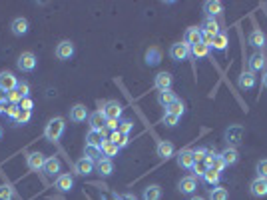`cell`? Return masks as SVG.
<instances>
[{"mask_svg":"<svg viewBox=\"0 0 267 200\" xmlns=\"http://www.w3.org/2000/svg\"><path fill=\"white\" fill-rule=\"evenodd\" d=\"M64 130H66L64 118H62V116H54V118L50 120V122L46 124V128H44V138L50 140V142H56V140L62 138Z\"/></svg>","mask_w":267,"mask_h":200,"instance_id":"6da1fadb","label":"cell"},{"mask_svg":"<svg viewBox=\"0 0 267 200\" xmlns=\"http://www.w3.org/2000/svg\"><path fill=\"white\" fill-rule=\"evenodd\" d=\"M225 140H227V146H233L237 148L241 142H243V126L241 124H233L225 130Z\"/></svg>","mask_w":267,"mask_h":200,"instance_id":"7a4b0ae2","label":"cell"},{"mask_svg":"<svg viewBox=\"0 0 267 200\" xmlns=\"http://www.w3.org/2000/svg\"><path fill=\"white\" fill-rule=\"evenodd\" d=\"M190 54H192V48H190L186 42H176V44H172V48H170V56H172V60H176V62L188 60Z\"/></svg>","mask_w":267,"mask_h":200,"instance_id":"3957f363","label":"cell"},{"mask_svg":"<svg viewBox=\"0 0 267 200\" xmlns=\"http://www.w3.org/2000/svg\"><path fill=\"white\" fill-rule=\"evenodd\" d=\"M102 112L106 116V120H118L122 116V104L118 100H108V102H104V106H102Z\"/></svg>","mask_w":267,"mask_h":200,"instance_id":"277c9868","label":"cell"},{"mask_svg":"<svg viewBox=\"0 0 267 200\" xmlns=\"http://www.w3.org/2000/svg\"><path fill=\"white\" fill-rule=\"evenodd\" d=\"M16 66H18V70H22V72H32L36 68V56L32 52H22L18 56V60H16Z\"/></svg>","mask_w":267,"mask_h":200,"instance_id":"5b68a950","label":"cell"},{"mask_svg":"<svg viewBox=\"0 0 267 200\" xmlns=\"http://www.w3.org/2000/svg\"><path fill=\"white\" fill-rule=\"evenodd\" d=\"M54 54H56L58 60H70V58L74 56V42H70V40L58 42V46H56V50H54Z\"/></svg>","mask_w":267,"mask_h":200,"instance_id":"8992f818","label":"cell"},{"mask_svg":"<svg viewBox=\"0 0 267 200\" xmlns=\"http://www.w3.org/2000/svg\"><path fill=\"white\" fill-rule=\"evenodd\" d=\"M176 160H178V166H179V168L192 170V166L195 164L193 150H190V148H183V150H179V154L176 156Z\"/></svg>","mask_w":267,"mask_h":200,"instance_id":"52a82bcc","label":"cell"},{"mask_svg":"<svg viewBox=\"0 0 267 200\" xmlns=\"http://www.w3.org/2000/svg\"><path fill=\"white\" fill-rule=\"evenodd\" d=\"M267 68V58L263 52H253L252 56H249V70H252L253 74L255 72H265Z\"/></svg>","mask_w":267,"mask_h":200,"instance_id":"ba28073f","label":"cell"},{"mask_svg":"<svg viewBox=\"0 0 267 200\" xmlns=\"http://www.w3.org/2000/svg\"><path fill=\"white\" fill-rule=\"evenodd\" d=\"M156 154H158V158H162V160H170V158L176 154V148H174V144H172L170 140H160V142L156 144Z\"/></svg>","mask_w":267,"mask_h":200,"instance_id":"9c48e42d","label":"cell"},{"mask_svg":"<svg viewBox=\"0 0 267 200\" xmlns=\"http://www.w3.org/2000/svg\"><path fill=\"white\" fill-rule=\"evenodd\" d=\"M94 168H96V164L84 156V158L76 160V164H74V174H78V176H88V174L94 172Z\"/></svg>","mask_w":267,"mask_h":200,"instance_id":"30bf717a","label":"cell"},{"mask_svg":"<svg viewBox=\"0 0 267 200\" xmlns=\"http://www.w3.org/2000/svg\"><path fill=\"white\" fill-rule=\"evenodd\" d=\"M88 124H90V130H98V132H102L106 128V116L102 110H96L88 116Z\"/></svg>","mask_w":267,"mask_h":200,"instance_id":"8fae6325","label":"cell"},{"mask_svg":"<svg viewBox=\"0 0 267 200\" xmlns=\"http://www.w3.org/2000/svg\"><path fill=\"white\" fill-rule=\"evenodd\" d=\"M249 192H252V196L255 198H263L267 196V178H255L252 180V184H249Z\"/></svg>","mask_w":267,"mask_h":200,"instance_id":"7c38bea8","label":"cell"},{"mask_svg":"<svg viewBox=\"0 0 267 200\" xmlns=\"http://www.w3.org/2000/svg\"><path fill=\"white\" fill-rule=\"evenodd\" d=\"M44 162H46V156H44L42 152H30V154L26 156L28 168H30V170H34V172H38V170L44 168Z\"/></svg>","mask_w":267,"mask_h":200,"instance_id":"4fadbf2b","label":"cell"},{"mask_svg":"<svg viewBox=\"0 0 267 200\" xmlns=\"http://www.w3.org/2000/svg\"><path fill=\"white\" fill-rule=\"evenodd\" d=\"M10 30H12V34H14V36H24V34H28L30 24H28V20L24 18V16H18V18H14V20H12Z\"/></svg>","mask_w":267,"mask_h":200,"instance_id":"5bb4252c","label":"cell"},{"mask_svg":"<svg viewBox=\"0 0 267 200\" xmlns=\"http://www.w3.org/2000/svg\"><path fill=\"white\" fill-rule=\"evenodd\" d=\"M178 190L181 194H193L197 190V180H195V176H183L178 182Z\"/></svg>","mask_w":267,"mask_h":200,"instance_id":"9a60e30c","label":"cell"},{"mask_svg":"<svg viewBox=\"0 0 267 200\" xmlns=\"http://www.w3.org/2000/svg\"><path fill=\"white\" fill-rule=\"evenodd\" d=\"M255 82H257V76L252 72V70H243L237 78V86L241 90H249V88H253L255 86Z\"/></svg>","mask_w":267,"mask_h":200,"instance_id":"2e32d148","label":"cell"},{"mask_svg":"<svg viewBox=\"0 0 267 200\" xmlns=\"http://www.w3.org/2000/svg\"><path fill=\"white\" fill-rule=\"evenodd\" d=\"M16 86H18V80H16L14 72H10V70L0 72V88H4L6 92H10V90H14Z\"/></svg>","mask_w":267,"mask_h":200,"instance_id":"e0dca14e","label":"cell"},{"mask_svg":"<svg viewBox=\"0 0 267 200\" xmlns=\"http://www.w3.org/2000/svg\"><path fill=\"white\" fill-rule=\"evenodd\" d=\"M172 82H174V78H172V74L170 72H160L156 78H154V86H156V90H172Z\"/></svg>","mask_w":267,"mask_h":200,"instance_id":"ac0fdd59","label":"cell"},{"mask_svg":"<svg viewBox=\"0 0 267 200\" xmlns=\"http://www.w3.org/2000/svg\"><path fill=\"white\" fill-rule=\"evenodd\" d=\"M88 116H90V114H88V108H86L84 104H74V106L70 108V120L76 122V124L84 122Z\"/></svg>","mask_w":267,"mask_h":200,"instance_id":"d6986e66","label":"cell"},{"mask_svg":"<svg viewBox=\"0 0 267 200\" xmlns=\"http://www.w3.org/2000/svg\"><path fill=\"white\" fill-rule=\"evenodd\" d=\"M208 166L209 168H213V170H218V172H223L225 170V162H223V158L220 156V154H215L213 150L209 148V152H208Z\"/></svg>","mask_w":267,"mask_h":200,"instance_id":"ffe728a7","label":"cell"},{"mask_svg":"<svg viewBox=\"0 0 267 200\" xmlns=\"http://www.w3.org/2000/svg\"><path fill=\"white\" fill-rule=\"evenodd\" d=\"M183 42H186L190 48L195 46V44H199V42H202V28H197V26L188 28V30H186V38H183Z\"/></svg>","mask_w":267,"mask_h":200,"instance_id":"44dd1931","label":"cell"},{"mask_svg":"<svg viewBox=\"0 0 267 200\" xmlns=\"http://www.w3.org/2000/svg\"><path fill=\"white\" fill-rule=\"evenodd\" d=\"M96 172L100 174V176H110L112 172H114V162H112V158H100L98 162H96Z\"/></svg>","mask_w":267,"mask_h":200,"instance_id":"7402d4cb","label":"cell"},{"mask_svg":"<svg viewBox=\"0 0 267 200\" xmlns=\"http://www.w3.org/2000/svg\"><path fill=\"white\" fill-rule=\"evenodd\" d=\"M225 162V166H233V164H237L239 162V152H237V148H233V146H227L223 148V152L220 154Z\"/></svg>","mask_w":267,"mask_h":200,"instance_id":"603a6c76","label":"cell"},{"mask_svg":"<svg viewBox=\"0 0 267 200\" xmlns=\"http://www.w3.org/2000/svg\"><path fill=\"white\" fill-rule=\"evenodd\" d=\"M162 62V50L158 46H149L146 50V64L148 66H158Z\"/></svg>","mask_w":267,"mask_h":200,"instance_id":"cb8c5ba5","label":"cell"},{"mask_svg":"<svg viewBox=\"0 0 267 200\" xmlns=\"http://www.w3.org/2000/svg\"><path fill=\"white\" fill-rule=\"evenodd\" d=\"M56 188L60 192H70L74 188V178L70 174H58V178H56Z\"/></svg>","mask_w":267,"mask_h":200,"instance_id":"d4e9b609","label":"cell"},{"mask_svg":"<svg viewBox=\"0 0 267 200\" xmlns=\"http://www.w3.org/2000/svg\"><path fill=\"white\" fill-rule=\"evenodd\" d=\"M249 44H252L253 48H263V46H267V38H265V34H263V30L255 28V30L249 32Z\"/></svg>","mask_w":267,"mask_h":200,"instance_id":"484cf974","label":"cell"},{"mask_svg":"<svg viewBox=\"0 0 267 200\" xmlns=\"http://www.w3.org/2000/svg\"><path fill=\"white\" fill-rule=\"evenodd\" d=\"M104 134H106V128L102 130V132H98V130H90L88 134H86V146H102V142L106 140L104 138Z\"/></svg>","mask_w":267,"mask_h":200,"instance_id":"4316f807","label":"cell"},{"mask_svg":"<svg viewBox=\"0 0 267 200\" xmlns=\"http://www.w3.org/2000/svg\"><path fill=\"white\" fill-rule=\"evenodd\" d=\"M60 160L56 158V156H50V158H46V162H44V174H48V176H56L58 172H60Z\"/></svg>","mask_w":267,"mask_h":200,"instance_id":"83f0119b","label":"cell"},{"mask_svg":"<svg viewBox=\"0 0 267 200\" xmlns=\"http://www.w3.org/2000/svg\"><path fill=\"white\" fill-rule=\"evenodd\" d=\"M204 10L208 14V18H213V16H218L223 12V4L218 2V0H208V2L204 4Z\"/></svg>","mask_w":267,"mask_h":200,"instance_id":"f1b7e54d","label":"cell"},{"mask_svg":"<svg viewBox=\"0 0 267 200\" xmlns=\"http://www.w3.org/2000/svg\"><path fill=\"white\" fill-rule=\"evenodd\" d=\"M176 100H178V96L172 90H162V92H158V104L163 106V108H168L170 104H174Z\"/></svg>","mask_w":267,"mask_h":200,"instance_id":"f546056e","label":"cell"},{"mask_svg":"<svg viewBox=\"0 0 267 200\" xmlns=\"http://www.w3.org/2000/svg\"><path fill=\"white\" fill-rule=\"evenodd\" d=\"M100 150H102V156L104 158H112V156H116V154H118V146H116L110 138H106L104 142H102V146H100Z\"/></svg>","mask_w":267,"mask_h":200,"instance_id":"4dcf8cb0","label":"cell"},{"mask_svg":"<svg viewBox=\"0 0 267 200\" xmlns=\"http://www.w3.org/2000/svg\"><path fill=\"white\" fill-rule=\"evenodd\" d=\"M142 198L144 200H162V188L158 184H149L148 188H144Z\"/></svg>","mask_w":267,"mask_h":200,"instance_id":"1f68e13d","label":"cell"},{"mask_svg":"<svg viewBox=\"0 0 267 200\" xmlns=\"http://www.w3.org/2000/svg\"><path fill=\"white\" fill-rule=\"evenodd\" d=\"M227 44H229V38H227V34L225 32H218V34L213 36V50H220V52H223V50L227 48Z\"/></svg>","mask_w":267,"mask_h":200,"instance_id":"d6a6232c","label":"cell"},{"mask_svg":"<svg viewBox=\"0 0 267 200\" xmlns=\"http://www.w3.org/2000/svg\"><path fill=\"white\" fill-rule=\"evenodd\" d=\"M110 140H112L116 146H118V148H126V146H128V142H130L128 134H122V132H118V130L112 132V134H110Z\"/></svg>","mask_w":267,"mask_h":200,"instance_id":"836d02e7","label":"cell"},{"mask_svg":"<svg viewBox=\"0 0 267 200\" xmlns=\"http://www.w3.org/2000/svg\"><path fill=\"white\" fill-rule=\"evenodd\" d=\"M208 54H209V46L208 44L199 42V44L192 46V56H195V58H206Z\"/></svg>","mask_w":267,"mask_h":200,"instance_id":"e575fe53","label":"cell"},{"mask_svg":"<svg viewBox=\"0 0 267 200\" xmlns=\"http://www.w3.org/2000/svg\"><path fill=\"white\" fill-rule=\"evenodd\" d=\"M229 198V192L222 186H213L209 190V200H227Z\"/></svg>","mask_w":267,"mask_h":200,"instance_id":"d590c367","label":"cell"},{"mask_svg":"<svg viewBox=\"0 0 267 200\" xmlns=\"http://www.w3.org/2000/svg\"><path fill=\"white\" fill-rule=\"evenodd\" d=\"M220 178H222V172H218V170H213V168H208V172L204 174V180L208 182V184H211V186H218V182H220Z\"/></svg>","mask_w":267,"mask_h":200,"instance_id":"8d00e7d4","label":"cell"},{"mask_svg":"<svg viewBox=\"0 0 267 200\" xmlns=\"http://www.w3.org/2000/svg\"><path fill=\"white\" fill-rule=\"evenodd\" d=\"M183 110H186L183 102H181V100H176L174 104H170L168 108H165V114H174V116H178V118H179V116L183 114Z\"/></svg>","mask_w":267,"mask_h":200,"instance_id":"74e56055","label":"cell"},{"mask_svg":"<svg viewBox=\"0 0 267 200\" xmlns=\"http://www.w3.org/2000/svg\"><path fill=\"white\" fill-rule=\"evenodd\" d=\"M86 158L96 164L100 158H104V156H102V150H100L98 146H86Z\"/></svg>","mask_w":267,"mask_h":200,"instance_id":"f35d334b","label":"cell"},{"mask_svg":"<svg viewBox=\"0 0 267 200\" xmlns=\"http://www.w3.org/2000/svg\"><path fill=\"white\" fill-rule=\"evenodd\" d=\"M202 30L204 32H209V34H218V32H220V26H218V22H215L213 18H206V22L202 24Z\"/></svg>","mask_w":267,"mask_h":200,"instance_id":"ab89813d","label":"cell"},{"mask_svg":"<svg viewBox=\"0 0 267 200\" xmlns=\"http://www.w3.org/2000/svg\"><path fill=\"white\" fill-rule=\"evenodd\" d=\"M208 168H209V166H208V162H195V164L192 166L193 174H195V176H202V178H204V174L208 172Z\"/></svg>","mask_w":267,"mask_h":200,"instance_id":"60d3db41","label":"cell"},{"mask_svg":"<svg viewBox=\"0 0 267 200\" xmlns=\"http://www.w3.org/2000/svg\"><path fill=\"white\" fill-rule=\"evenodd\" d=\"M30 116H32V112L20 108V112L16 114V118H14V124H26V122L30 120Z\"/></svg>","mask_w":267,"mask_h":200,"instance_id":"b9f144b4","label":"cell"},{"mask_svg":"<svg viewBox=\"0 0 267 200\" xmlns=\"http://www.w3.org/2000/svg\"><path fill=\"white\" fill-rule=\"evenodd\" d=\"M12 198H14L12 186H8V184H2V186H0V200H12Z\"/></svg>","mask_w":267,"mask_h":200,"instance_id":"7bdbcfd3","label":"cell"},{"mask_svg":"<svg viewBox=\"0 0 267 200\" xmlns=\"http://www.w3.org/2000/svg\"><path fill=\"white\" fill-rule=\"evenodd\" d=\"M208 152H209V148H197V150H193L195 162H206L208 160Z\"/></svg>","mask_w":267,"mask_h":200,"instance_id":"ee69618b","label":"cell"},{"mask_svg":"<svg viewBox=\"0 0 267 200\" xmlns=\"http://www.w3.org/2000/svg\"><path fill=\"white\" fill-rule=\"evenodd\" d=\"M8 102H10V104H18V106H20V102H22V94H20L18 90H16V88L10 90V92H8Z\"/></svg>","mask_w":267,"mask_h":200,"instance_id":"f6af8a7d","label":"cell"},{"mask_svg":"<svg viewBox=\"0 0 267 200\" xmlns=\"http://www.w3.org/2000/svg\"><path fill=\"white\" fill-rule=\"evenodd\" d=\"M178 120H179L178 116H174V114H165V112H163V118H162V122H163L165 126H170V128H172V126H176V124H178Z\"/></svg>","mask_w":267,"mask_h":200,"instance_id":"bcb514c9","label":"cell"},{"mask_svg":"<svg viewBox=\"0 0 267 200\" xmlns=\"http://www.w3.org/2000/svg\"><path fill=\"white\" fill-rule=\"evenodd\" d=\"M257 176L259 178H267V158L257 162Z\"/></svg>","mask_w":267,"mask_h":200,"instance_id":"7dc6e473","label":"cell"},{"mask_svg":"<svg viewBox=\"0 0 267 200\" xmlns=\"http://www.w3.org/2000/svg\"><path fill=\"white\" fill-rule=\"evenodd\" d=\"M132 128H134V122H132V120H122L118 132H122V134H130V130H132Z\"/></svg>","mask_w":267,"mask_h":200,"instance_id":"c3c4849f","label":"cell"},{"mask_svg":"<svg viewBox=\"0 0 267 200\" xmlns=\"http://www.w3.org/2000/svg\"><path fill=\"white\" fill-rule=\"evenodd\" d=\"M16 90H18V92L22 94V98H28V96H30V86H28V82H18Z\"/></svg>","mask_w":267,"mask_h":200,"instance_id":"681fc988","label":"cell"},{"mask_svg":"<svg viewBox=\"0 0 267 200\" xmlns=\"http://www.w3.org/2000/svg\"><path fill=\"white\" fill-rule=\"evenodd\" d=\"M20 112V106L18 104H8L6 108H4V114H8V116H12V120L16 118V114Z\"/></svg>","mask_w":267,"mask_h":200,"instance_id":"f907efd6","label":"cell"},{"mask_svg":"<svg viewBox=\"0 0 267 200\" xmlns=\"http://www.w3.org/2000/svg\"><path fill=\"white\" fill-rule=\"evenodd\" d=\"M20 108H22V110H28V112H32V108H34V102H32L30 98H22Z\"/></svg>","mask_w":267,"mask_h":200,"instance_id":"816d5d0a","label":"cell"},{"mask_svg":"<svg viewBox=\"0 0 267 200\" xmlns=\"http://www.w3.org/2000/svg\"><path fill=\"white\" fill-rule=\"evenodd\" d=\"M106 128L112 130V132H116V130L120 128V122L118 120H106Z\"/></svg>","mask_w":267,"mask_h":200,"instance_id":"f5cc1de1","label":"cell"},{"mask_svg":"<svg viewBox=\"0 0 267 200\" xmlns=\"http://www.w3.org/2000/svg\"><path fill=\"white\" fill-rule=\"evenodd\" d=\"M6 100H8V92L4 88H0V104H4Z\"/></svg>","mask_w":267,"mask_h":200,"instance_id":"db71d44e","label":"cell"},{"mask_svg":"<svg viewBox=\"0 0 267 200\" xmlns=\"http://www.w3.org/2000/svg\"><path fill=\"white\" fill-rule=\"evenodd\" d=\"M261 84L267 88V70H265V72H263V76H261Z\"/></svg>","mask_w":267,"mask_h":200,"instance_id":"11a10c76","label":"cell"},{"mask_svg":"<svg viewBox=\"0 0 267 200\" xmlns=\"http://www.w3.org/2000/svg\"><path fill=\"white\" fill-rule=\"evenodd\" d=\"M122 200H138V198L134 196V194H124V196H122Z\"/></svg>","mask_w":267,"mask_h":200,"instance_id":"9f6ffc18","label":"cell"},{"mask_svg":"<svg viewBox=\"0 0 267 200\" xmlns=\"http://www.w3.org/2000/svg\"><path fill=\"white\" fill-rule=\"evenodd\" d=\"M190 200H206V198H204V196H192Z\"/></svg>","mask_w":267,"mask_h":200,"instance_id":"6f0895ef","label":"cell"},{"mask_svg":"<svg viewBox=\"0 0 267 200\" xmlns=\"http://www.w3.org/2000/svg\"><path fill=\"white\" fill-rule=\"evenodd\" d=\"M2 134H4V130H2V126H0V140H2Z\"/></svg>","mask_w":267,"mask_h":200,"instance_id":"680465c9","label":"cell"},{"mask_svg":"<svg viewBox=\"0 0 267 200\" xmlns=\"http://www.w3.org/2000/svg\"><path fill=\"white\" fill-rule=\"evenodd\" d=\"M0 114H4V106L2 104H0Z\"/></svg>","mask_w":267,"mask_h":200,"instance_id":"91938a15","label":"cell"},{"mask_svg":"<svg viewBox=\"0 0 267 200\" xmlns=\"http://www.w3.org/2000/svg\"><path fill=\"white\" fill-rule=\"evenodd\" d=\"M116 200H122V198H116Z\"/></svg>","mask_w":267,"mask_h":200,"instance_id":"94428289","label":"cell"}]
</instances>
